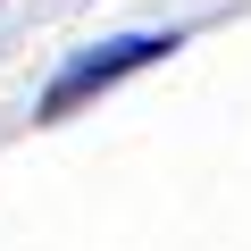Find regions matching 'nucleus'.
I'll return each instance as SVG.
<instances>
[{
    "mask_svg": "<svg viewBox=\"0 0 251 251\" xmlns=\"http://www.w3.org/2000/svg\"><path fill=\"white\" fill-rule=\"evenodd\" d=\"M168 50H176V34H117V42H92V50H75V59L42 84L34 117H75V109L100 100L117 75H134V67H151V59H168Z\"/></svg>",
    "mask_w": 251,
    "mask_h": 251,
    "instance_id": "nucleus-1",
    "label": "nucleus"
}]
</instances>
